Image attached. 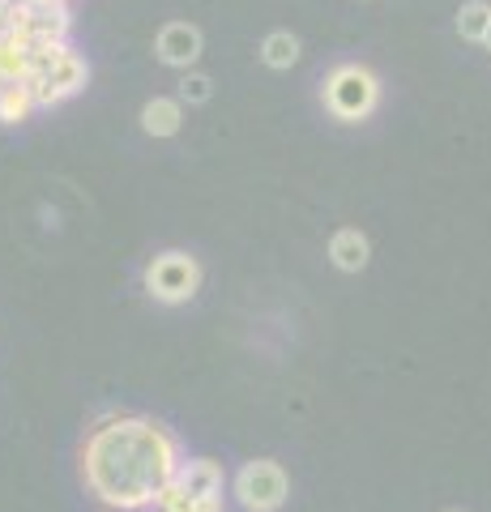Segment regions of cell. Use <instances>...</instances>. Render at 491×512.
I'll return each mask as SVG.
<instances>
[{
	"label": "cell",
	"mask_w": 491,
	"mask_h": 512,
	"mask_svg": "<svg viewBox=\"0 0 491 512\" xmlns=\"http://www.w3.org/2000/svg\"><path fill=\"white\" fill-rule=\"evenodd\" d=\"M158 512H223V495H188L176 478L158 491V500H154Z\"/></svg>",
	"instance_id": "11"
},
{
	"label": "cell",
	"mask_w": 491,
	"mask_h": 512,
	"mask_svg": "<svg viewBox=\"0 0 491 512\" xmlns=\"http://www.w3.org/2000/svg\"><path fill=\"white\" fill-rule=\"evenodd\" d=\"M86 82H90V64H86L82 52H73V47H69V52L52 64V69L35 73L26 86L35 90V103L39 107H60V103H69L73 94H82Z\"/></svg>",
	"instance_id": "5"
},
{
	"label": "cell",
	"mask_w": 491,
	"mask_h": 512,
	"mask_svg": "<svg viewBox=\"0 0 491 512\" xmlns=\"http://www.w3.org/2000/svg\"><path fill=\"white\" fill-rule=\"evenodd\" d=\"M146 291L150 299L167 303V308H180L201 291V265L197 256L188 252H158L146 265Z\"/></svg>",
	"instance_id": "3"
},
{
	"label": "cell",
	"mask_w": 491,
	"mask_h": 512,
	"mask_svg": "<svg viewBox=\"0 0 491 512\" xmlns=\"http://www.w3.org/2000/svg\"><path fill=\"white\" fill-rule=\"evenodd\" d=\"M176 99L188 103V107L210 103V99H214V77L201 73V69H184V73H180V94H176Z\"/></svg>",
	"instance_id": "14"
},
{
	"label": "cell",
	"mask_w": 491,
	"mask_h": 512,
	"mask_svg": "<svg viewBox=\"0 0 491 512\" xmlns=\"http://www.w3.org/2000/svg\"><path fill=\"white\" fill-rule=\"evenodd\" d=\"M329 261H334L342 274H359V269H368V261H372L368 235H363L359 227L334 231V239H329Z\"/></svg>",
	"instance_id": "7"
},
{
	"label": "cell",
	"mask_w": 491,
	"mask_h": 512,
	"mask_svg": "<svg viewBox=\"0 0 491 512\" xmlns=\"http://www.w3.org/2000/svg\"><path fill=\"white\" fill-rule=\"evenodd\" d=\"M184 128V103L180 99H150L146 107H141V133L150 137H176Z\"/></svg>",
	"instance_id": "8"
},
{
	"label": "cell",
	"mask_w": 491,
	"mask_h": 512,
	"mask_svg": "<svg viewBox=\"0 0 491 512\" xmlns=\"http://www.w3.org/2000/svg\"><path fill=\"white\" fill-rule=\"evenodd\" d=\"M30 111H39V103H35V90L26 82H13L5 94H0V124H26Z\"/></svg>",
	"instance_id": "13"
},
{
	"label": "cell",
	"mask_w": 491,
	"mask_h": 512,
	"mask_svg": "<svg viewBox=\"0 0 491 512\" xmlns=\"http://www.w3.org/2000/svg\"><path fill=\"white\" fill-rule=\"evenodd\" d=\"M26 5H47V0H26Z\"/></svg>",
	"instance_id": "16"
},
{
	"label": "cell",
	"mask_w": 491,
	"mask_h": 512,
	"mask_svg": "<svg viewBox=\"0 0 491 512\" xmlns=\"http://www.w3.org/2000/svg\"><path fill=\"white\" fill-rule=\"evenodd\" d=\"M9 86H13V82H9V77H0V94H5V90H9Z\"/></svg>",
	"instance_id": "15"
},
{
	"label": "cell",
	"mask_w": 491,
	"mask_h": 512,
	"mask_svg": "<svg viewBox=\"0 0 491 512\" xmlns=\"http://www.w3.org/2000/svg\"><path fill=\"white\" fill-rule=\"evenodd\" d=\"M321 103L334 120L359 124L380 107V77L368 64H338V69H329L321 86Z\"/></svg>",
	"instance_id": "2"
},
{
	"label": "cell",
	"mask_w": 491,
	"mask_h": 512,
	"mask_svg": "<svg viewBox=\"0 0 491 512\" xmlns=\"http://www.w3.org/2000/svg\"><path fill=\"white\" fill-rule=\"evenodd\" d=\"M176 483L188 495H223V466L210 457H193V461H180V474Z\"/></svg>",
	"instance_id": "9"
},
{
	"label": "cell",
	"mask_w": 491,
	"mask_h": 512,
	"mask_svg": "<svg viewBox=\"0 0 491 512\" xmlns=\"http://www.w3.org/2000/svg\"><path fill=\"white\" fill-rule=\"evenodd\" d=\"M483 47H487V52H491V30H487V43H483Z\"/></svg>",
	"instance_id": "17"
},
{
	"label": "cell",
	"mask_w": 491,
	"mask_h": 512,
	"mask_svg": "<svg viewBox=\"0 0 491 512\" xmlns=\"http://www.w3.org/2000/svg\"><path fill=\"white\" fill-rule=\"evenodd\" d=\"M487 30H491V0H466L457 9V35L466 43H487Z\"/></svg>",
	"instance_id": "12"
},
{
	"label": "cell",
	"mask_w": 491,
	"mask_h": 512,
	"mask_svg": "<svg viewBox=\"0 0 491 512\" xmlns=\"http://www.w3.org/2000/svg\"><path fill=\"white\" fill-rule=\"evenodd\" d=\"M291 495V478L278 461H248V466L235 474V500L248 512H278Z\"/></svg>",
	"instance_id": "4"
},
{
	"label": "cell",
	"mask_w": 491,
	"mask_h": 512,
	"mask_svg": "<svg viewBox=\"0 0 491 512\" xmlns=\"http://www.w3.org/2000/svg\"><path fill=\"white\" fill-rule=\"evenodd\" d=\"M453 512H457V508H453Z\"/></svg>",
	"instance_id": "18"
},
{
	"label": "cell",
	"mask_w": 491,
	"mask_h": 512,
	"mask_svg": "<svg viewBox=\"0 0 491 512\" xmlns=\"http://www.w3.org/2000/svg\"><path fill=\"white\" fill-rule=\"evenodd\" d=\"M299 56H304V43H299V35H291V30H269V35L261 39V64L265 69H295Z\"/></svg>",
	"instance_id": "10"
},
{
	"label": "cell",
	"mask_w": 491,
	"mask_h": 512,
	"mask_svg": "<svg viewBox=\"0 0 491 512\" xmlns=\"http://www.w3.org/2000/svg\"><path fill=\"white\" fill-rule=\"evenodd\" d=\"M205 52V35H201V26L193 22H167L163 30H158V39H154V56L158 64H167V69H193V64L201 60Z\"/></svg>",
	"instance_id": "6"
},
{
	"label": "cell",
	"mask_w": 491,
	"mask_h": 512,
	"mask_svg": "<svg viewBox=\"0 0 491 512\" xmlns=\"http://www.w3.org/2000/svg\"><path fill=\"white\" fill-rule=\"evenodd\" d=\"M180 444L154 419H107L82 448V478L120 512L154 508L158 491L180 474Z\"/></svg>",
	"instance_id": "1"
}]
</instances>
